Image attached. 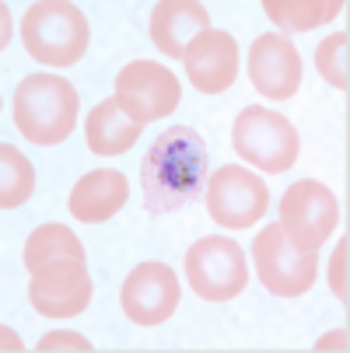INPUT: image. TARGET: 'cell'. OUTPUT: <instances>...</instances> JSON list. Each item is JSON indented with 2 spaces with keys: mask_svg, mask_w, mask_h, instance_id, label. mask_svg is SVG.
<instances>
[{
  "mask_svg": "<svg viewBox=\"0 0 350 353\" xmlns=\"http://www.w3.org/2000/svg\"><path fill=\"white\" fill-rule=\"evenodd\" d=\"M140 123H133L119 105L116 98H106V102H98L84 123V137H88V147L95 150V154H126V150L140 140Z\"/></svg>",
  "mask_w": 350,
  "mask_h": 353,
  "instance_id": "obj_16",
  "label": "cell"
},
{
  "mask_svg": "<svg viewBox=\"0 0 350 353\" xmlns=\"http://www.w3.org/2000/svg\"><path fill=\"white\" fill-rule=\"evenodd\" d=\"M53 259H81V263H88L84 245H81V238L70 228H64V224H42L25 241V270L35 273L39 266L53 263Z\"/></svg>",
  "mask_w": 350,
  "mask_h": 353,
  "instance_id": "obj_17",
  "label": "cell"
},
{
  "mask_svg": "<svg viewBox=\"0 0 350 353\" xmlns=\"http://www.w3.org/2000/svg\"><path fill=\"white\" fill-rule=\"evenodd\" d=\"M123 312L133 325H162L175 315L179 301H182V287L175 280V270L165 263H140L137 270H130V276L123 280Z\"/></svg>",
  "mask_w": 350,
  "mask_h": 353,
  "instance_id": "obj_11",
  "label": "cell"
},
{
  "mask_svg": "<svg viewBox=\"0 0 350 353\" xmlns=\"http://www.w3.org/2000/svg\"><path fill=\"white\" fill-rule=\"evenodd\" d=\"M347 46H350V35L347 32H336L329 39H322L315 46V70L322 74L326 84L347 91L350 88V74H347Z\"/></svg>",
  "mask_w": 350,
  "mask_h": 353,
  "instance_id": "obj_20",
  "label": "cell"
},
{
  "mask_svg": "<svg viewBox=\"0 0 350 353\" xmlns=\"http://www.w3.org/2000/svg\"><path fill=\"white\" fill-rule=\"evenodd\" d=\"M231 143L242 161L256 165L266 175H284L298 161V150H302V137L287 123V116L260 105H249L238 112Z\"/></svg>",
  "mask_w": 350,
  "mask_h": 353,
  "instance_id": "obj_4",
  "label": "cell"
},
{
  "mask_svg": "<svg viewBox=\"0 0 350 353\" xmlns=\"http://www.w3.org/2000/svg\"><path fill=\"white\" fill-rule=\"evenodd\" d=\"M186 280L189 290L204 301H214V305L235 301L249 283V263L242 245L224 234L193 241L186 252Z\"/></svg>",
  "mask_w": 350,
  "mask_h": 353,
  "instance_id": "obj_5",
  "label": "cell"
},
{
  "mask_svg": "<svg viewBox=\"0 0 350 353\" xmlns=\"http://www.w3.org/2000/svg\"><path fill=\"white\" fill-rule=\"evenodd\" d=\"M91 273L81 259H53L32 273L28 301L46 319H77L91 305Z\"/></svg>",
  "mask_w": 350,
  "mask_h": 353,
  "instance_id": "obj_10",
  "label": "cell"
},
{
  "mask_svg": "<svg viewBox=\"0 0 350 353\" xmlns=\"http://www.w3.org/2000/svg\"><path fill=\"white\" fill-rule=\"evenodd\" d=\"M151 42L165 57L182 60L189 42L211 28V11L200 0H162L151 11Z\"/></svg>",
  "mask_w": 350,
  "mask_h": 353,
  "instance_id": "obj_14",
  "label": "cell"
},
{
  "mask_svg": "<svg viewBox=\"0 0 350 353\" xmlns=\"http://www.w3.org/2000/svg\"><path fill=\"white\" fill-rule=\"evenodd\" d=\"M0 339H4V350H25V346H21V339H18L8 325H4V332H0Z\"/></svg>",
  "mask_w": 350,
  "mask_h": 353,
  "instance_id": "obj_25",
  "label": "cell"
},
{
  "mask_svg": "<svg viewBox=\"0 0 350 353\" xmlns=\"http://www.w3.org/2000/svg\"><path fill=\"white\" fill-rule=\"evenodd\" d=\"M263 11L284 32H312L343 11V0H263Z\"/></svg>",
  "mask_w": 350,
  "mask_h": 353,
  "instance_id": "obj_18",
  "label": "cell"
},
{
  "mask_svg": "<svg viewBox=\"0 0 350 353\" xmlns=\"http://www.w3.org/2000/svg\"><path fill=\"white\" fill-rule=\"evenodd\" d=\"M340 207L329 185L315 179L294 182L280 199V228L294 252H319L326 238L336 231Z\"/></svg>",
  "mask_w": 350,
  "mask_h": 353,
  "instance_id": "obj_6",
  "label": "cell"
},
{
  "mask_svg": "<svg viewBox=\"0 0 350 353\" xmlns=\"http://www.w3.org/2000/svg\"><path fill=\"white\" fill-rule=\"evenodd\" d=\"M35 189V168L18 147L0 143V210L25 207Z\"/></svg>",
  "mask_w": 350,
  "mask_h": 353,
  "instance_id": "obj_19",
  "label": "cell"
},
{
  "mask_svg": "<svg viewBox=\"0 0 350 353\" xmlns=\"http://www.w3.org/2000/svg\"><path fill=\"white\" fill-rule=\"evenodd\" d=\"M315 350H347V332H343V329H336V332L322 336V339L315 343Z\"/></svg>",
  "mask_w": 350,
  "mask_h": 353,
  "instance_id": "obj_23",
  "label": "cell"
},
{
  "mask_svg": "<svg viewBox=\"0 0 350 353\" xmlns=\"http://www.w3.org/2000/svg\"><path fill=\"white\" fill-rule=\"evenodd\" d=\"M270 207V189L249 168H217L207 179V214L228 231L253 228Z\"/></svg>",
  "mask_w": 350,
  "mask_h": 353,
  "instance_id": "obj_9",
  "label": "cell"
},
{
  "mask_svg": "<svg viewBox=\"0 0 350 353\" xmlns=\"http://www.w3.org/2000/svg\"><path fill=\"white\" fill-rule=\"evenodd\" d=\"M0 21H4V42L0 46L8 49V42H11V11H8V4H0Z\"/></svg>",
  "mask_w": 350,
  "mask_h": 353,
  "instance_id": "obj_24",
  "label": "cell"
},
{
  "mask_svg": "<svg viewBox=\"0 0 350 353\" xmlns=\"http://www.w3.org/2000/svg\"><path fill=\"white\" fill-rule=\"evenodd\" d=\"M211 172L207 143L189 126H172L165 130L147 158L140 165V185H144V207L151 214H172L204 192Z\"/></svg>",
  "mask_w": 350,
  "mask_h": 353,
  "instance_id": "obj_1",
  "label": "cell"
},
{
  "mask_svg": "<svg viewBox=\"0 0 350 353\" xmlns=\"http://www.w3.org/2000/svg\"><path fill=\"white\" fill-rule=\"evenodd\" d=\"M249 81L253 88L273 102H287L302 88V57L287 35L270 32L260 35L249 49Z\"/></svg>",
  "mask_w": 350,
  "mask_h": 353,
  "instance_id": "obj_12",
  "label": "cell"
},
{
  "mask_svg": "<svg viewBox=\"0 0 350 353\" xmlns=\"http://www.w3.org/2000/svg\"><path fill=\"white\" fill-rule=\"evenodd\" d=\"M253 263L260 283L273 297H302L315 287L319 276V252H294L280 224H266L256 234Z\"/></svg>",
  "mask_w": 350,
  "mask_h": 353,
  "instance_id": "obj_7",
  "label": "cell"
},
{
  "mask_svg": "<svg viewBox=\"0 0 350 353\" xmlns=\"http://www.w3.org/2000/svg\"><path fill=\"white\" fill-rule=\"evenodd\" d=\"M347 252H350V245H347V238L336 245V252H333V263H329V287H333V294L347 305V297H350V290H347Z\"/></svg>",
  "mask_w": 350,
  "mask_h": 353,
  "instance_id": "obj_21",
  "label": "cell"
},
{
  "mask_svg": "<svg viewBox=\"0 0 350 353\" xmlns=\"http://www.w3.org/2000/svg\"><path fill=\"white\" fill-rule=\"evenodd\" d=\"M81 98L67 77L57 74H32L14 91V126L35 147H57L74 133Z\"/></svg>",
  "mask_w": 350,
  "mask_h": 353,
  "instance_id": "obj_2",
  "label": "cell"
},
{
  "mask_svg": "<svg viewBox=\"0 0 350 353\" xmlns=\"http://www.w3.org/2000/svg\"><path fill=\"white\" fill-rule=\"evenodd\" d=\"M88 18L70 0H39L21 18L25 53L39 67H74L88 53Z\"/></svg>",
  "mask_w": 350,
  "mask_h": 353,
  "instance_id": "obj_3",
  "label": "cell"
},
{
  "mask_svg": "<svg viewBox=\"0 0 350 353\" xmlns=\"http://www.w3.org/2000/svg\"><path fill=\"white\" fill-rule=\"evenodd\" d=\"M126 199H130L126 175L116 168H98V172H88L84 179H77L67 207L81 224H102L126 207Z\"/></svg>",
  "mask_w": 350,
  "mask_h": 353,
  "instance_id": "obj_15",
  "label": "cell"
},
{
  "mask_svg": "<svg viewBox=\"0 0 350 353\" xmlns=\"http://www.w3.org/2000/svg\"><path fill=\"white\" fill-rule=\"evenodd\" d=\"M35 350L39 353H53V350H81V353H88L91 350V339H84L81 332H49V336L39 339Z\"/></svg>",
  "mask_w": 350,
  "mask_h": 353,
  "instance_id": "obj_22",
  "label": "cell"
},
{
  "mask_svg": "<svg viewBox=\"0 0 350 353\" xmlns=\"http://www.w3.org/2000/svg\"><path fill=\"white\" fill-rule=\"evenodd\" d=\"M116 105L133 119V123H158L172 116L182 102V84L179 77L151 60H133L119 70L116 77Z\"/></svg>",
  "mask_w": 350,
  "mask_h": 353,
  "instance_id": "obj_8",
  "label": "cell"
},
{
  "mask_svg": "<svg viewBox=\"0 0 350 353\" xmlns=\"http://www.w3.org/2000/svg\"><path fill=\"white\" fill-rule=\"evenodd\" d=\"M182 63H186V74H189L196 91L221 94L238 77V42L228 32L207 28L189 42Z\"/></svg>",
  "mask_w": 350,
  "mask_h": 353,
  "instance_id": "obj_13",
  "label": "cell"
}]
</instances>
